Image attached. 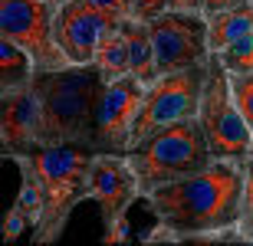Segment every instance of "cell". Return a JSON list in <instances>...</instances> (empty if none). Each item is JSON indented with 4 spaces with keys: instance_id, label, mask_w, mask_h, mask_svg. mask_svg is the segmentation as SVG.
Instances as JSON below:
<instances>
[{
    "instance_id": "6da1fadb",
    "label": "cell",
    "mask_w": 253,
    "mask_h": 246,
    "mask_svg": "<svg viewBox=\"0 0 253 246\" xmlns=\"http://www.w3.org/2000/svg\"><path fill=\"white\" fill-rule=\"evenodd\" d=\"M244 161L217 158L211 168L145 194L155 230L141 240H237L244 213Z\"/></svg>"
},
{
    "instance_id": "7a4b0ae2",
    "label": "cell",
    "mask_w": 253,
    "mask_h": 246,
    "mask_svg": "<svg viewBox=\"0 0 253 246\" xmlns=\"http://www.w3.org/2000/svg\"><path fill=\"white\" fill-rule=\"evenodd\" d=\"M95 148L89 141H76V138H56L23 151L10 161H17V168L30 171L40 184L43 194V217H40L37 230L30 233V240L37 246L56 243L63 237L66 223L73 217V210L89 200V168H92Z\"/></svg>"
},
{
    "instance_id": "3957f363",
    "label": "cell",
    "mask_w": 253,
    "mask_h": 246,
    "mask_svg": "<svg viewBox=\"0 0 253 246\" xmlns=\"http://www.w3.org/2000/svg\"><path fill=\"white\" fill-rule=\"evenodd\" d=\"M125 158H128L131 171L138 174L141 197L155 187L191 177V174L211 168L217 161V154L211 148V141H207V132L197 115L168 122L161 128H155V132L141 135L138 141H131Z\"/></svg>"
},
{
    "instance_id": "277c9868",
    "label": "cell",
    "mask_w": 253,
    "mask_h": 246,
    "mask_svg": "<svg viewBox=\"0 0 253 246\" xmlns=\"http://www.w3.org/2000/svg\"><path fill=\"white\" fill-rule=\"evenodd\" d=\"M102 82H105V76H102V69L95 66V63L37 72L33 85H37L40 102H43V108H46L49 138H53V141H56V138L89 141L95 95H99Z\"/></svg>"
},
{
    "instance_id": "5b68a950",
    "label": "cell",
    "mask_w": 253,
    "mask_h": 246,
    "mask_svg": "<svg viewBox=\"0 0 253 246\" xmlns=\"http://www.w3.org/2000/svg\"><path fill=\"white\" fill-rule=\"evenodd\" d=\"M201 125L207 132V141L214 148L217 158L227 161H247L253 151V132L247 118L237 108L234 89H230V72L220 59L211 53L207 59V79H204V95H201Z\"/></svg>"
},
{
    "instance_id": "8992f818",
    "label": "cell",
    "mask_w": 253,
    "mask_h": 246,
    "mask_svg": "<svg viewBox=\"0 0 253 246\" xmlns=\"http://www.w3.org/2000/svg\"><path fill=\"white\" fill-rule=\"evenodd\" d=\"M89 200H92L105 223V243L128 240V210L135 200H141L138 174L131 171L128 158L115 151H95L89 168Z\"/></svg>"
},
{
    "instance_id": "52a82bcc",
    "label": "cell",
    "mask_w": 253,
    "mask_h": 246,
    "mask_svg": "<svg viewBox=\"0 0 253 246\" xmlns=\"http://www.w3.org/2000/svg\"><path fill=\"white\" fill-rule=\"evenodd\" d=\"M145 89H148V82L138 79L135 72L102 82L92 108V132H89V141L95 151L125 154L131 148V135H135Z\"/></svg>"
},
{
    "instance_id": "ba28073f",
    "label": "cell",
    "mask_w": 253,
    "mask_h": 246,
    "mask_svg": "<svg viewBox=\"0 0 253 246\" xmlns=\"http://www.w3.org/2000/svg\"><path fill=\"white\" fill-rule=\"evenodd\" d=\"M0 33L27 49L40 72L73 66L56 39V7L46 0H0Z\"/></svg>"
},
{
    "instance_id": "9c48e42d",
    "label": "cell",
    "mask_w": 253,
    "mask_h": 246,
    "mask_svg": "<svg viewBox=\"0 0 253 246\" xmlns=\"http://www.w3.org/2000/svg\"><path fill=\"white\" fill-rule=\"evenodd\" d=\"M155 43V69L174 72L188 66H204L211 59V30L201 10H165L148 20Z\"/></svg>"
},
{
    "instance_id": "30bf717a",
    "label": "cell",
    "mask_w": 253,
    "mask_h": 246,
    "mask_svg": "<svg viewBox=\"0 0 253 246\" xmlns=\"http://www.w3.org/2000/svg\"><path fill=\"white\" fill-rule=\"evenodd\" d=\"M204 79H207V63L204 66H188L174 72H161L155 82H148L145 99L138 108V122L131 141H138L141 135L155 132L168 122L191 118L201 112V95H204Z\"/></svg>"
},
{
    "instance_id": "8fae6325",
    "label": "cell",
    "mask_w": 253,
    "mask_h": 246,
    "mask_svg": "<svg viewBox=\"0 0 253 246\" xmlns=\"http://www.w3.org/2000/svg\"><path fill=\"white\" fill-rule=\"evenodd\" d=\"M49 138L46 108L40 102L37 85L0 92V148L3 158H17L23 151H33Z\"/></svg>"
},
{
    "instance_id": "7c38bea8",
    "label": "cell",
    "mask_w": 253,
    "mask_h": 246,
    "mask_svg": "<svg viewBox=\"0 0 253 246\" xmlns=\"http://www.w3.org/2000/svg\"><path fill=\"white\" fill-rule=\"evenodd\" d=\"M125 17H115L109 10H99L85 0H69L56 10V39L63 46L66 59L73 66H89L95 63L99 43L105 33H112Z\"/></svg>"
},
{
    "instance_id": "4fadbf2b",
    "label": "cell",
    "mask_w": 253,
    "mask_h": 246,
    "mask_svg": "<svg viewBox=\"0 0 253 246\" xmlns=\"http://www.w3.org/2000/svg\"><path fill=\"white\" fill-rule=\"evenodd\" d=\"M37 63L27 49L13 43L10 36L0 33V92H13V89H27L37 79Z\"/></svg>"
},
{
    "instance_id": "5bb4252c",
    "label": "cell",
    "mask_w": 253,
    "mask_h": 246,
    "mask_svg": "<svg viewBox=\"0 0 253 246\" xmlns=\"http://www.w3.org/2000/svg\"><path fill=\"white\" fill-rule=\"evenodd\" d=\"M207 30H211V53L227 49L234 39L253 30V0L240 3V7H227L217 13H207Z\"/></svg>"
},
{
    "instance_id": "9a60e30c",
    "label": "cell",
    "mask_w": 253,
    "mask_h": 246,
    "mask_svg": "<svg viewBox=\"0 0 253 246\" xmlns=\"http://www.w3.org/2000/svg\"><path fill=\"white\" fill-rule=\"evenodd\" d=\"M125 30H128V69L138 79H145V82H155L158 69H155V43H151L148 20L128 17L125 20Z\"/></svg>"
},
{
    "instance_id": "2e32d148",
    "label": "cell",
    "mask_w": 253,
    "mask_h": 246,
    "mask_svg": "<svg viewBox=\"0 0 253 246\" xmlns=\"http://www.w3.org/2000/svg\"><path fill=\"white\" fill-rule=\"evenodd\" d=\"M125 20L112 33H105L102 43H99V53H95V66L102 69L105 79H119L125 72H131L128 69V30H125Z\"/></svg>"
},
{
    "instance_id": "e0dca14e",
    "label": "cell",
    "mask_w": 253,
    "mask_h": 246,
    "mask_svg": "<svg viewBox=\"0 0 253 246\" xmlns=\"http://www.w3.org/2000/svg\"><path fill=\"white\" fill-rule=\"evenodd\" d=\"M214 56L227 66V72H247V69H253V30L244 33L240 39H234L227 49L214 53Z\"/></svg>"
},
{
    "instance_id": "ac0fdd59",
    "label": "cell",
    "mask_w": 253,
    "mask_h": 246,
    "mask_svg": "<svg viewBox=\"0 0 253 246\" xmlns=\"http://www.w3.org/2000/svg\"><path fill=\"white\" fill-rule=\"evenodd\" d=\"M244 213L237 223V243H253V151L244 161Z\"/></svg>"
},
{
    "instance_id": "d6986e66",
    "label": "cell",
    "mask_w": 253,
    "mask_h": 246,
    "mask_svg": "<svg viewBox=\"0 0 253 246\" xmlns=\"http://www.w3.org/2000/svg\"><path fill=\"white\" fill-rule=\"evenodd\" d=\"M230 89H234L237 108H240V115L247 118V125H250V132H253V69L230 72Z\"/></svg>"
},
{
    "instance_id": "ffe728a7",
    "label": "cell",
    "mask_w": 253,
    "mask_h": 246,
    "mask_svg": "<svg viewBox=\"0 0 253 246\" xmlns=\"http://www.w3.org/2000/svg\"><path fill=\"white\" fill-rule=\"evenodd\" d=\"M27 227L33 230V223H30V217L23 213V210L17 207V204H10L7 217H3V243H17L23 233H27Z\"/></svg>"
},
{
    "instance_id": "44dd1931",
    "label": "cell",
    "mask_w": 253,
    "mask_h": 246,
    "mask_svg": "<svg viewBox=\"0 0 253 246\" xmlns=\"http://www.w3.org/2000/svg\"><path fill=\"white\" fill-rule=\"evenodd\" d=\"M99 10H109L115 17H135V0H85Z\"/></svg>"
},
{
    "instance_id": "7402d4cb",
    "label": "cell",
    "mask_w": 253,
    "mask_h": 246,
    "mask_svg": "<svg viewBox=\"0 0 253 246\" xmlns=\"http://www.w3.org/2000/svg\"><path fill=\"white\" fill-rule=\"evenodd\" d=\"M168 7H171V0H135V17L151 20V17H158V13H165Z\"/></svg>"
},
{
    "instance_id": "603a6c76",
    "label": "cell",
    "mask_w": 253,
    "mask_h": 246,
    "mask_svg": "<svg viewBox=\"0 0 253 246\" xmlns=\"http://www.w3.org/2000/svg\"><path fill=\"white\" fill-rule=\"evenodd\" d=\"M247 0H204V13H217V10H227V7H240Z\"/></svg>"
},
{
    "instance_id": "cb8c5ba5",
    "label": "cell",
    "mask_w": 253,
    "mask_h": 246,
    "mask_svg": "<svg viewBox=\"0 0 253 246\" xmlns=\"http://www.w3.org/2000/svg\"><path fill=\"white\" fill-rule=\"evenodd\" d=\"M168 10H201L204 13V0H171Z\"/></svg>"
},
{
    "instance_id": "d4e9b609",
    "label": "cell",
    "mask_w": 253,
    "mask_h": 246,
    "mask_svg": "<svg viewBox=\"0 0 253 246\" xmlns=\"http://www.w3.org/2000/svg\"><path fill=\"white\" fill-rule=\"evenodd\" d=\"M46 3H53V7L59 10V7H63V3H69V0H46Z\"/></svg>"
}]
</instances>
